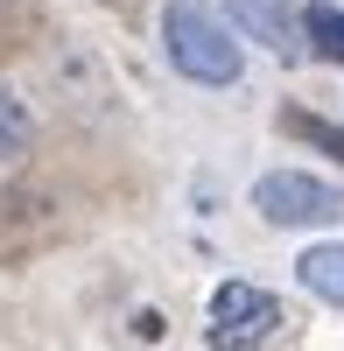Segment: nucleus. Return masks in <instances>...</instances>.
<instances>
[{"mask_svg":"<svg viewBox=\"0 0 344 351\" xmlns=\"http://www.w3.org/2000/svg\"><path fill=\"white\" fill-rule=\"evenodd\" d=\"M28 141H36L28 106H21L14 92H0V162H8V155H28Z\"/></svg>","mask_w":344,"mask_h":351,"instance_id":"0eeeda50","label":"nucleus"},{"mask_svg":"<svg viewBox=\"0 0 344 351\" xmlns=\"http://www.w3.org/2000/svg\"><path fill=\"white\" fill-rule=\"evenodd\" d=\"M162 49H169V64L190 84H211V92L218 84H239V71H246L239 36L211 8H197V0H169L162 8Z\"/></svg>","mask_w":344,"mask_h":351,"instance_id":"f257e3e1","label":"nucleus"},{"mask_svg":"<svg viewBox=\"0 0 344 351\" xmlns=\"http://www.w3.org/2000/svg\"><path fill=\"white\" fill-rule=\"evenodd\" d=\"M295 281H302L317 302H337V309H344V239L309 246V253L295 260Z\"/></svg>","mask_w":344,"mask_h":351,"instance_id":"39448f33","label":"nucleus"},{"mask_svg":"<svg viewBox=\"0 0 344 351\" xmlns=\"http://www.w3.org/2000/svg\"><path fill=\"white\" fill-rule=\"evenodd\" d=\"M225 14H232L253 43H267L274 56H295L302 49V21H295L288 0H225Z\"/></svg>","mask_w":344,"mask_h":351,"instance_id":"20e7f679","label":"nucleus"},{"mask_svg":"<svg viewBox=\"0 0 344 351\" xmlns=\"http://www.w3.org/2000/svg\"><path fill=\"white\" fill-rule=\"evenodd\" d=\"M253 211L267 225H330V218H344V197H337V183H323V176L267 169L260 183H253Z\"/></svg>","mask_w":344,"mask_h":351,"instance_id":"f03ea898","label":"nucleus"},{"mask_svg":"<svg viewBox=\"0 0 344 351\" xmlns=\"http://www.w3.org/2000/svg\"><path fill=\"white\" fill-rule=\"evenodd\" d=\"M302 43L323 56V64H344V8H330V0H309L302 8Z\"/></svg>","mask_w":344,"mask_h":351,"instance_id":"423d86ee","label":"nucleus"},{"mask_svg":"<svg viewBox=\"0 0 344 351\" xmlns=\"http://www.w3.org/2000/svg\"><path fill=\"white\" fill-rule=\"evenodd\" d=\"M288 134H302V141H317L323 155H337V162H344V134H337L330 120H309V112H288Z\"/></svg>","mask_w":344,"mask_h":351,"instance_id":"6e6552de","label":"nucleus"},{"mask_svg":"<svg viewBox=\"0 0 344 351\" xmlns=\"http://www.w3.org/2000/svg\"><path fill=\"white\" fill-rule=\"evenodd\" d=\"M281 324H288L281 302L267 295V288H253V281H225L211 295V351H253V344H267Z\"/></svg>","mask_w":344,"mask_h":351,"instance_id":"7ed1b4c3","label":"nucleus"}]
</instances>
